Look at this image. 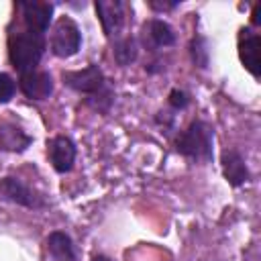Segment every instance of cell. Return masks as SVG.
Segmentation results:
<instances>
[{
  "mask_svg": "<svg viewBox=\"0 0 261 261\" xmlns=\"http://www.w3.org/2000/svg\"><path fill=\"white\" fill-rule=\"evenodd\" d=\"M43 51H45L43 35L24 31V33H14L8 39V57L20 73L33 71L41 61Z\"/></svg>",
  "mask_w": 261,
  "mask_h": 261,
  "instance_id": "1",
  "label": "cell"
},
{
  "mask_svg": "<svg viewBox=\"0 0 261 261\" xmlns=\"http://www.w3.org/2000/svg\"><path fill=\"white\" fill-rule=\"evenodd\" d=\"M212 141L214 130L204 120H194L179 137H177V151L194 161H210L212 159Z\"/></svg>",
  "mask_w": 261,
  "mask_h": 261,
  "instance_id": "2",
  "label": "cell"
},
{
  "mask_svg": "<svg viewBox=\"0 0 261 261\" xmlns=\"http://www.w3.org/2000/svg\"><path fill=\"white\" fill-rule=\"evenodd\" d=\"M82 45V33L69 16H61L51 33V51L57 57H71Z\"/></svg>",
  "mask_w": 261,
  "mask_h": 261,
  "instance_id": "3",
  "label": "cell"
},
{
  "mask_svg": "<svg viewBox=\"0 0 261 261\" xmlns=\"http://www.w3.org/2000/svg\"><path fill=\"white\" fill-rule=\"evenodd\" d=\"M63 84H67L71 90H75L80 94H88V96H94V94H98L100 90L106 88L104 73L98 65H88L84 69L65 71L63 73Z\"/></svg>",
  "mask_w": 261,
  "mask_h": 261,
  "instance_id": "4",
  "label": "cell"
},
{
  "mask_svg": "<svg viewBox=\"0 0 261 261\" xmlns=\"http://www.w3.org/2000/svg\"><path fill=\"white\" fill-rule=\"evenodd\" d=\"M22 10V20L27 24V31L35 33V35H43L51 22V14H53V4L49 2H39V0H29V2H20L18 4Z\"/></svg>",
  "mask_w": 261,
  "mask_h": 261,
  "instance_id": "5",
  "label": "cell"
},
{
  "mask_svg": "<svg viewBox=\"0 0 261 261\" xmlns=\"http://www.w3.org/2000/svg\"><path fill=\"white\" fill-rule=\"evenodd\" d=\"M259 35L253 33L251 29H241L239 33V57L241 63L257 77L261 73V63H259Z\"/></svg>",
  "mask_w": 261,
  "mask_h": 261,
  "instance_id": "6",
  "label": "cell"
},
{
  "mask_svg": "<svg viewBox=\"0 0 261 261\" xmlns=\"http://www.w3.org/2000/svg\"><path fill=\"white\" fill-rule=\"evenodd\" d=\"M20 90L31 100H45L53 92V80L47 71H24L20 73Z\"/></svg>",
  "mask_w": 261,
  "mask_h": 261,
  "instance_id": "7",
  "label": "cell"
},
{
  "mask_svg": "<svg viewBox=\"0 0 261 261\" xmlns=\"http://www.w3.org/2000/svg\"><path fill=\"white\" fill-rule=\"evenodd\" d=\"M96 12L102 22V29L108 37L118 33L124 24V2L120 0H98L96 2Z\"/></svg>",
  "mask_w": 261,
  "mask_h": 261,
  "instance_id": "8",
  "label": "cell"
},
{
  "mask_svg": "<svg viewBox=\"0 0 261 261\" xmlns=\"http://www.w3.org/2000/svg\"><path fill=\"white\" fill-rule=\"evenodd\" d=\"M0 196L6 198V200H10V202H14V204L27 206V208L41 206L39 196L29 186H24L20 179H16V177H4V179H0Z\"/></svg>",
  "mask_w": 261,
  "mask_h": 261,
  "instance_id": "9",
  "label": "cell"
},
{
  "mask_svg": "<svg viewBox=\"0 0 261 261\" xmlns=\"http://www.w3.org/2000/svg\"><path fill=\"white\" fill-rule=\"evenodd\" d=\"M49 159L55 167V171L65 173L73 167L75 161V145L69 137H55L49 143Z\"/></svg>",
  "mask_w": 261,
  "mask_h": 261,
  "instance_id": "10",
  "label": "cell"
},
{
  "mask_svg": "<svg viewBox=\"0 0 261 261\" xmlns=\"http://www.w3.org/2000/svg\"><path fill=\"white\" fill-rule=\"evenodd\" d=\"M222 173H224L226 181L234 188L249 181V169L245 165V159L234 149H228L222 153Z\"/></svg>",
  "mask_w": 261,
  "mask_h": 261,
  "instance_id": "11",
  "label": "cell"
},
{
  "mask_svg": "<svg viewBox=\"0 0 261 261\" xmlns=\"http://www.w3.org/2000/svg\"><path fill=\"white\" fill-rule=\"evenodd\" d=\"M31 137L14 122H0V145L6 151H24L31 145Z\"/></svg>",
  "mask_w": 261,
  "mask_h": 261,
  "instance_id": "12",
  "label": "cell"
},
{
  "mask_svg": "<svg viewBox=\"0 0 261 261\" xmlns=\"http://www.w3.org/2000/svg\"><path fill=\"white\" fill-rule=\"evenodd\" d=\"M47 247L49 253L57 259V261H73L75 259V251H73V243L65 232H51L47 239Z\"/></svg>",
  "mask_w": 261,
  "mask_h": 261,
  "instance_id": "13",
  "label": "cell"
},
{
  "mask_svg": "<svg viewBox=\"0 0 261 261\" xmlns=\"http://www.w3.org/2000/svg\"><path fill=\"white\" fill-rule=\"evenodd\" d=\"M145 33L149 35V39H151L153 45H157V47H169V45L175 43L173 29H171L167 22L159 20V18L149 20V24H145Z\"/></svg>",
  "mask_w": 261,
  "mask_h": 261,
  "instance_id": "14",
  "label": "cell"
},
{
  "mask_svg": "<svg viewBox=\"0 0 261 261\" xmlns=\"http://www.w3.org/2000/svg\"><path fill=\"white\" fill-rule=\"evenodd\" d=\"M114 59L120 65H128L130 61L137 59V45L133 39H122L114 45Z\"/></svg>",
  "mask_w": 261,
  "mask_h": 261,
  "instance_id": "15",
  "label": "cell"
},
{
  "mask_svg": "<svg viewBox=\"0 0 261 261\" xmlns=\"http://www.w3.org/2000/svg\"><path fill=\"white\" fill-rule=\"evenodd\" d=\"M14 80L8 73H0V102H8L14 96Z\"/></svg>",
  "mask_w": 261,
  "mask_h": 261,
  "instance_id": "16",
  "label": "cell"
},
{
  "mask_svg": "<svg viewBox=\"0 0 261 261\" xmlns=\"http://www.w3.org/2000/svg\"><path fill=\"white\" fill-rule=\"evenodd\" d=\"M169 104L173 108H186L188 106V94L181 90H171L169 92Z\"/></svg>",
  "mask_w": 261,
  "mask_h": 261,
  "instance_id": "17",
  "label": "cell"
},
{
  "mask_svg": "<svg viewBox=\"0 0 261 261\" xmlns=\"http://www.w3.org/2000/svg\"><path fill=\"white\" fill-rule=\"evenodd\" d=\"M149 6L155 8V10H167V8H175L177 2H155V0H151Z\"/></svg>",
  "mask_w": 261,
  "mask_h": 261,
  "instance_id": "18",
  "label": "cell"
},
{
  "mask_svg": "<svg viewBox=\"0 0 261 261\" xmlns=\"http://www.w3.org/2000/svg\"><path fill=\"white\" fill-rule=\"evenodd\" d=\"M261 4H255V8H253V24H259L261 22Z\"/></svg>",
  "mask_w": 261,
  "mask_h": 261,
  "instance_id": "19",
  "label": "cell"
},
{
  "mask_svg": "<svg viewBox=\"0 0 261 261\" xmlns=\"http://www.w3.org/2000/svg\"><path fill=\"white\" fill-rule=\"evenodd\" d=\"M92 261H110V259H108V257H104V255H96Z\"/></svg>",
  "mask_w": 261,
  "mask_h": 261,
  "instance_id": "20",
  "label": "cell"
}]
</instances>
